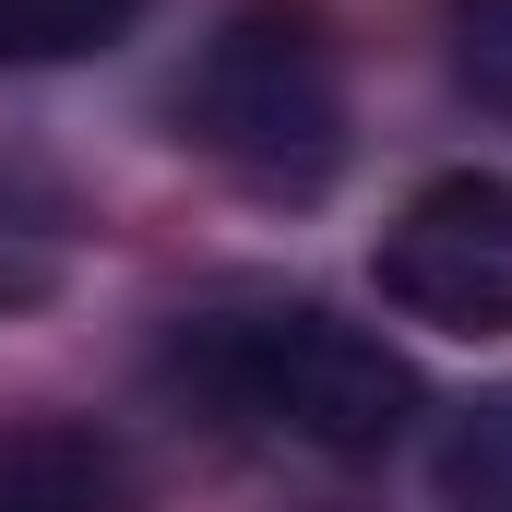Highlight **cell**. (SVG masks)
Instances as JSON below:
<instances>
[{
	"label": "cell",
	"instance_id": "5b68a950",
	"mask_svg": "<svg viewBox=\"0 0 512 512\" xmlns=\"http://www.w3.org/2000/svg\"><path fill=\"white\" fill-rule=\"evenodd\" d=\"M429 489H441V512H512V393L465 405L429 441Z\"/></svg>",
	"mask_w": 512,
	"mask_h": 512
},
{
	"label": "cell",
	"instance_id": "8992f818",
	"mask_svg": "<svg viewBox=\"0 0 512 512\" xmlns=\"http://www.w3.org/2000/svg\"><path fill=\"white\" fill-rule=\"evenodd\" d=\"M131 12L143 0H0V60L12 72H36V60H96V48H120Z\"/></svg>",
	"mask_w": 512,
	"mask_h": 512
},
{
	"label": "cell",
	"instance_id": "7a4b0ae2",
	"mask_svg": "<svg viewBox=\"0 0 512 512\" xmlns=\"http://www.w3.org/2000/svg\"><path fill=\"white\" fill-rule=\"evenodd\" d=\"M179 131L251 179L274 203H310L346 167V96H334V48L310 24V0H251L215 24V48L179 84Z\"/></svg>",
	"mask_w": 512,
	"mask_h": 512
},
{
	"label": "cell",
	"instance_id": "52a82bcc",
	"mask_svg": "<svg viewBox=\"0 0 512 512\" xmlns=\"http://www.w3.org/2000/svg\"><path fill=\"white\" fill-rule=\"evenodd\" d=\"M453 60H465L477 96L512 108V0H453Z\"/></svg>",
	"mask_w": 512,
	"mask_h": 512
},
{
	"label": "cell",
	"instance_id": "6da1fadb",
	"mask_svg": "<svg viewBox=\"0 0 512 512\" xmlns=\"http://www.w3.org/2000/svg\"><path fill=\"white\" fill-rule=\"evenodd\" d=\"M179 370L239 405L262 429L310 441V453H382L393 429L417 417V370L393 358L382 334H358L322 298H262V310H203L179 334Z\"/></svg>",
	"mask_w": 512,
	"mask_h": 512
},
{
	"label": "cell",
	"instance_id": "3957f363",
	"mask_svg": "<svg viewBox=\"0 0 512 512\" xmlns=\"http://www.w3.org/2000/svg\"><path fill=\"white\" fill-rule=\"evenodd\" d=\"M382 298L441 334H512V179L453 167L382 227Z\"/></svg>",
	"mask_w": 512,
	"mask_h": 512
},
{
	"label": "cell",
	"instance_id": "277c9868",
	"mask_svg": "<svg viewBox=\"0 0 512 512\" xmlns=\"http://www.w3.org/2000/svg\"><path fill=\"white\" fill-rule=\"evenodd\" d=\"M108 501H120V465H108V441H84V429L0 441V512H108Z\"/></svg>",
	"mask_w": 512,
	"mask_h": 512
}]
</instances>
